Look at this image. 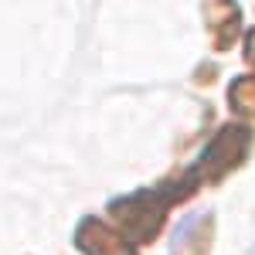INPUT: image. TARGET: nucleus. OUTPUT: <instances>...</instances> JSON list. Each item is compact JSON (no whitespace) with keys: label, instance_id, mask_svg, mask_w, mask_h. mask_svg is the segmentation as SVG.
Returning a JSON list of instances; mask_svg holds the SVG:
<instances>
[{"label":"nucleus","instance_id":"obj_4","mask_svg":"<svg viewBox=\"0 0 255 255\" xmlns=\"http://www.w3.org/2000/svg\"><path fill=\"white\" fill-rule=\"evenodd\" d=\"M204 20L211 27V41L218 51H228L242 31V7L235 0H208L204 3Z\"/></svg>","mask_w":255,"mask_h":255},{"label":"nucleus","instance_id":"obj_6","mask_svg":"<svg viewBox=\"0 0 255 255\" xmlns=\"http://www.w3.org/2000/svg\"><path fill=\"white\" fill-rule=\"evenodd\" d=\"M245 61H249V65L255 68V27L249 31V34H245Z\"/></svg>","mask_w":255,"mask_h":255},{"label":"nucleus","instance_id":"obj_2","mask_svg":"<svg viewBox=\"0 0 255 255\" xmlns=\"http://www.w3.org/2000/svg\"><path fill=\"white\" fill-rule=\"evenodd\" d=\"M170 208V197L163 191H139V194L119 197L109 204V211L116 215L123 235L133 242H153L163 225V211Z\"/></svg>","mask_w":255,"mask_h":255},{"label":"nucleus","instance_id":"obj_7","mask_svg":"<svg viewBox=\"0 0 255 255\" xmlns=\"http://www.w3.org/2000/svg\"><path fill=\"white\" fill-rule=\"evenodd\" d=\"M252 255H255V249H252Z\"/></svg>","mask_w":255,"mask_h":255},{"label":"nucleus","instance_id":"obj_1","mask_svg":"<svg viewBox=\"0 0 255 255\" xmlns=\"http://www.w3.org/2000/svg\"><path fill=\"white\" fill-rule=\"evenodd\" d=\"M252 143H255V133L252 126H245V123H228L225 129H218V136L201 150V157L194 160V167L187 170L184 177V184L197 191L201 184H218V180H225V177L238 170L249 153H252Z\"/></svg>","mask_w":255,"mask_h":255},{"label":"nucleus","instance_id":"obj_5","mask_svg":"<svg viewBox=\"0 0 255 255\" xmlns=\"http://www.w3.org/2000/svg\"><path fill=\"white\" fill-rule=\"evenodd\" d=\"M228 106L242 116H255V75H242L228 85Z\"/></svg>","mask_w":255,"mask_h":255},{"label":"nucleus","instance_id":"obj_3","mask_svg":"<svg viewBox=\"0 0 255 255\" xmlns=\"http://www.w3.org/2000/svg\"><path fill=\"white\" fill-rule=\"evenodd\" d=\"M75 245L82 255H136L133 245L119 235L113 225L99 221V218H85L75 232Z\"/></svg>","mask_w":255,"mask_h":255}]
</instances>
